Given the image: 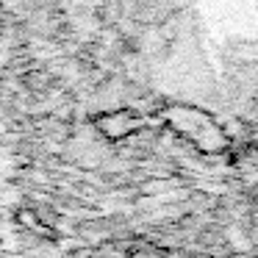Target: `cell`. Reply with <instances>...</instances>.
Returning a JSON list of instances; mask_svg holds the SVG:
<instances>
[{"mask_svg": "<svg viewBox=\"0 0 258 258\" xmlns=\"http://www.w3.org/2000/svg\"><path fill=\"white\" fill-rule=\"evenodd\" d=\"M164 119L175 134L197 145V150L203 153H219L228 147V136H225L222 125L197 106H169L164 111Z\"/></svg>", "mask_w": 258, "mask_h": 258, "instance_id": "6da1fadb", "label": "cell"}, {"mask_svg": "<svg viewBox=\"0 0 258 258\" xmlns=\"http://www.w3.org/2000/svg\"><path fill=\"white\" fill-rule=\"evenodd\" d=\"M95 128L100 131L106 139H128V136H134L136 131L145 128V119L139 117L136 111H131V108H117V111H106L100 114V117L95 119Z\"/></svg>", "mask_w": 258, "mask_h": 258, "instance_id": "7a4b0ae2", "label": "cell"}]
</instances>
